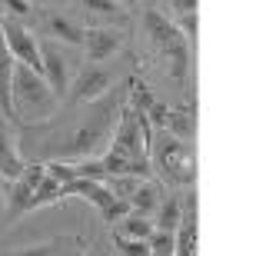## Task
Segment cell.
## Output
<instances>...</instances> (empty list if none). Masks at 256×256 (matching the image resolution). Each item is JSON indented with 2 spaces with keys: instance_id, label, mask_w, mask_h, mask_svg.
I'll use <instances>...</instances> for the list:
<instances>
[{
  "instance_id": "e0dca14e",
  "label": "cell",
  "mask_w": 256,
  "mask_h": 256,
  "mask_svg": "<svg viewBox=\"0 0 256 256\" xmlns=\"http://www.w3.org/2000/svg\"><path fill=\"white\" fill-rule=\"evenodd\" d=\"M57 200H60V180H54V176H47V173H44L40 186L34 190L30 210H40V206H47V203H57Z\"/></svg>"
},
{
  "instance_id": "52a82bcc",
  "label": "cell",
  "mask_w": 256,
  "mask_h": 256,
  "mask_svg": "<svg viewBox=\"0 0 256 256\" xmlns=\"http://www.w3.org/2000/svg\"><path fill=\"white\" fill-rule=\"evenodd\" d=\"M4 40H7V50L14 54L17 64H27L34 66L37 74H44V60H40V44L34 40L24 24H17L14 17H4Z\"/></svg>"
},
{
  "instance_id": "4dcf8cb0",
  "label": "cell",
  "mask_w": 256,
  "mask_h": 256,
  "mask_svg": "<svg viewBox=\"0 0 256 256\" xmlns=\"http://www.w3.org/2000/svg\"><path fill=\"white\" fill-rule=\"evenodd\" d=\"M126 4H133V0H126Z\"/></svg>"
},
{
  "instance_id": "d4e9b609",
  "label": "cell",
  "mask_w": 256,
  "mask_h": 256,
  "mask_svg": "<svg viewBox=\"0 0 256 256\" xmlns=\"http://www.w3.org/2000/svg\"><path fill=\"white\" fill-rule=\"evenodd\" d=\"M74 170H76V176H94V180H104V176H106L104 163H100V160H90V156H84L80 163H74Z\"/></svg>"
},
{
  "instance_id": "7402d4cb",
  "label": "cell",
  "mask_w": 256,
  "mask_h": 256,
  "mask_svg": "<svg viewBox=\"0 0 256 256\" xmlns=\"http://www.w3.org/2000/svg\"><path fill=\"white\" fill-rule=\"evenodd\" d=\"M166 126H170L173 136H180V140H190V136H193V120L186 116V110H170Z\"/></svg>"
},
{
  "instance_id": "3957f363",
  "label": "cell",
  "mask_w": 256,
  "mask_h": 256,
  "mask_svg": "<svg viewBox=\"0 0 256 256\" xmlns=\"http://www.w3.org/2000/svg\"><path fill=\"white\" fill-rule=\"evenodd\" d=\"M143 27H146V34H150L153 47L166 57L170 76L176 80V84H186V70H190V40L183 37L180 30H176V24H170L160 10H146V14H143Z\"/></svg>"
},
{
  "instance_id": "9c48e42d",
  "label": "cell",
  "mask_w": 256,
  "mask_h": 256,
  "mask_svg": "<svg viewBox=\"0 0 256 256\" xmlns=\"http://www.w3.org/2000/svg\"><path fill=\"white\" fill-rule=\"evenodd\" d=\"M124 44V34L114 27H90L84 30V47H86V64H104L106 57H114Z\"/></svg>"
},
{
  "instance_id": "7c38bea8",
  "label": "cell",
  "mask_w": 256,
  "mask_h": 256,
  "mask_svg": "<svg viewBox=\"0 0 256 256\" xmlns=\"http://www.w3.org/2000/svg\"><path fill=\"white\" fill-rule=\"evenodd\" d=\"M14 54L7 50V40H4V10H0V114L7 120H17L14 114V100H10V76H14Z\"/></svg>"
},
{
  "instance_id": "d6986e66",
  "label": "cell",
  "mask_w": 256,
  "mask_h": 256,
  "mask_svg": "<svg viewBox=\"0 0 256 256\" xmlns=\"http://www.w3.org/2000/svg\"><path fill=\"white\" fill-rule=\"evenodd\" d=\"M114 250L124 256H150V243L136 236H126V233H114Z\"/></svg>"
},
{
  "instance_id": "7a4b0ae2",
  "label": "cell",
  "mask_w": 256,
  "mask_h": 256,
  "mask_svg": "<svg viewBox=\"0 0 256 256\" xmlns=\"http://www.w3.org/2000/svg\"><path fill=\"white\" fill-rule=\"evenodd\" d=\"M10 100H14V114L20 124H44L60 110V96L50 90L47 76L27 64H14Z\"/></svg>"
},
{
  "instance_id": "f1b7e54d",
  "label": "cell",
  "mask_w": 256,
  "mask_h": 256,
  "mask_svg": "<svg viewBox=\"0 0 256 256\" xmlns=\"http://www.w3.org/2000/svg\"><path fill=\"white\" fill-rule=\"evenodd\" d=\"M7 193H10V180L0 176V223H4V210H7Z\"/></svg>"
},
{
  "instance_id": "5bb4252c",
  "label": "cell",
  "mask_w": 256,
  "mask_h": 256,
  "mask_svg": "<svg viewBox=\"0 0 256 256\" xmlns=\"http://www.w3.org/2000/svg\"><path fill=\"white\" fill-rule=\"evenodd\" d=\"M126 200H130V210H140V213L153 216L156 206H160V186H156L153 180H140V183H136V190H133Z\"/></svg>"
},
{
  "instance_id": "2e32d148",
  "label": "cell",
  "mask_w": 256,
  "mask_h": 256,
  "mask_svg": "<svg viewBox=\"0 0 256 256\" xmlns=\"http://www.w3.org/2000/svg\"><path fill=\"white\" fill-rule=\"evenodd\" d=\"M124 233L126 236H136V240H146L153 233V220L146 213H140V210H130L124 216Z\"/></svg>"
},
{
  "instance_id": "4fadbf2b",
  "label": "cell",
  "mask_w": 256,
  "mask_h": 256,
  "mask_svg": "<svg viewBox=\"0 0 256 256\" xmlns=\"http://www.w3.org/2000/svg\"><path fill=\"white\" fill-rule=\"evenodd\" d=\"M173 253H180V256L196 253V213L180 216V223L173 230Z\"/></svg>"
},
{
  "instance_id": "5b68a950",
  "label": "cell",
  "mask_w": 256,
  "mask_h": 256,
  "mask_svg": "<svg viewBox=\"0 0 256 256\" xmlns=\"http://www.w3.org/2000/svg\"><path fill=\"white\" fill-rule=\"evenodd\" d=\"M44 173H47V166L37 160V163H27V166H24V173L10 180L4 223H14V220H20L24 213H30V200H34V190H37L40 180H44Z\"/></svg>"
},
{
  "instance_id": "277c9868",
  "label": "cell",
  "mask_w": 256,
  "mask_h": 256,
  "mask_svg": "<svg viewBox=\"0 0 256 256\" xmlns=\"http://www.w3.org/2000/svg\"><path fill=\"white\" fill-rule=\"evenodd\" d=\"M150 166H156L163 180L176 183V186H190L196 180L190 140H180L173 133H163V136L150 140Z\"/></svg>"
},
{
  "instance_id": "ac0fdd59",
  "label": "cell",
  "mask_w": 256,
  "mask_h": 256,
  "mask_svg": "<svg viewBox=\"0 0 256 256\" xmlns=\"http://www.w3.org/2000/svg\"><path fill=\"white\" fill-rule=\"evenodd\" d=\"M180 200L170 196V200H163L160 206H156V223L153 226H160V230H176V223H180Z\"/></svg>"
},
{
  "instance_id": "30bf717a",
  "label": "cell",
  "mask_w": 256,
  "mask_h": 256,
  "mask_svg": "<svg viewBox=\"0 0 256 256\" xmlns=\"http://www.w3.org/2000/svg\"><path fill=\"white\" fill-rule=\"evenodd\" d=\"M40 60H44V76H47L50 90L57 96L66 94V86H70V80H66V57L60 54L57 40L47 37L44 44H40Z\"/></svg>"
},
{
  "instance_id": "8fae6325",
  "label": "cell",
  "mask_w": 256,
  "mask_h": 256,
  "mask_svg": "<svg viewBox=\"0 0 256 256\" xmlns=\"http://www.w3.org/2000/svg\"><path fill=\"white\" fill-rule=\"evenodd\" d=\"M24 166H27V160L20 156L17 136H10L7 120H4V114H0V176L14 180V176H20V173H24Z\"/></svg>"
},
{
  "instance_id": "cb8c5ba5",
  "label": "cell",
  "mask_w": 256,
  "mask_h": 256,
  "mask_svg": "<svg viewBox=\"0 0 256 256\" xmlns=\"http://www.w3.org/2000/svg\"><path fill=\"white\" fill-rule=\"evenodd\" d=\"M143 114H146V120H150L153 130H166V120H170V106L166 104H156V100H153Z\"/></svg>"
},
{
  "instance_id": "603a6c76",
  "label": "cell",
  "mask_w": 256,
  "mask_h": 256,
  "mask_svg": "<svg viewBox=\"0 0 256 256\" xmlns=\"http://www.w3.org/2000/svg\"><path fill=\"white\" fill-rule=\"evenodd\" d=\"M153 104V94L143 80H130V106L133 110H146Z\"/></svg>"
},
{
  "instance_id": "6da1fadb",
  "label": "cell",
  "mask_w": 256,
  "mask_h": 256,
  "mask_svg": "<svg viewBox=\"0 0 256 256\" xmlns=\"http://www.w3.org/2000/svg\"><path fill=\"white\" fill-rule=\"evenodd\" d=\"M120 90H106L104 96H96L86 104V110L80 114L76 124H70L64 133L57 130H47V126H24L20 140H27L34 146L37 156L44 160H64V156H90L110 140L114 133V116L120 114Z\"/></svg>"
},
{
  "instance_id": "83f0119b",
  "label": "cell",
  "mask_w": 256,
  "mask_h": 256,
  "mask_svg": "<svg viewBox=\"0 0 256 256\" xmlns=\"http://www.w3.org/2000/svg\"><path fill=\"white\" fill-rule=\"evenodd\" d=\"M4 7H7L10 14H14V17H27V14H30L27 0H7V4H4Z\"/></svg>"
},
{
  "instance_id": "ba28073f",
  "label": "cell",
  "mask_w": 256,
  "mask_h": 256,
  "mask_svg": "<svg viewBox=\"0 0 256 256\" xmlns=\"http://www.w3.org/2000/svg\"><path fill=\"white\" fill-rule=\"evenodd\" d=\"M116 116H120V124H116L114 133H110L114 146L124 150L126 156H133V160H150L146 140H143V130H140V120H136V110H133V106H120Z\"/></svg>"
},
{
  "instance_id": "9a60e30c",
  "label": "cell",
  "mask_w": 256,
  "mask_h": 256,
  "mask_svg": "<svg viewBox=\"0 0 256 256\" xmlns=\"http://www.w3.org/2000/svg\"><path fill=\"white\" fill-rule=\"evenodd\" d=\"M44 27H47V37H60L64 44H74V47H80V44H84V27H76L74 20H66V17L47 14Z\"/></svg>"
},
{
  "instance_id": "ffe728a7",
  "label": "cell",
  "mask_w": 256,
  "mask_h": 256,
  "mask_svg": "<svg viewBox=\"0 0 256 256\" xmlns=\"http://www.w3.org/2000/svg\"><path fill=\"white\" fill-rule=\"evenodd\" d=\"M80 4L100 17H124L126 14V0H80Z\"/></svg>"
},
{
  "instance_id": "484cf974",
  "label": "cell",
  "mask_w": 256,
  "mask_h": 256,
  "mask_svg": "<svg viewBox=\"0 0 256 256\" xmlns=\"http://www.w3.org/2000/svg\"><path fill=\"white\" fill-rule=\"evenodd\" d=\"M44 166H47V176H54V180H60V183H66V180L76 176V170L70 166V163H64V160H47Z\"/></svg>"
},
{
  "instance_id": "4316f807",
  "label": "cell",
  "mask_w": 256,
  "mask_h": 256,
  "mask_svg": "<svg viewBox=\"0 0 256 256\" xmlns=\"http://www.w3.org/2000/svg\"><path fill=\"white\" fill-rule=\"evenodd\" d=\"M196 27H200L196 10H190V14H180V24H176V30H180L186 40H196Z\"/></svg>"
},
{
  "instance_id": "44dd1931",
  "label": "cell",
  "mask_w": 256,
  "mask_h": 256,
  "mask_svg": "<svg viewBox=\"0 0 256 256\" xmlns=\"http://www.w3.org/2000/svg\"><path fill=\"white\" fill-rule=\"evenodd\" d=\"M146 243H150V253H156V256H170V253H173V230L153 226V233L146 236Z\"/></svg>"
},
{
  "instance_id": "f546056e",
  "label": "cell",
  "mask_w": 256,
  "mask_h": 256,
  "mask_svg": "<svg viewBox=\"0 0 256 256\" xmlns=\"http://www.w3.org/2000/svg\"><path fill=\"white\" fill-rule=\"evenodd\" d=\"M173 10L176 14H190V10H196V0H170Z\"/></svg>"
},
{
  "instance_id": "8992f818",
  "label": "cell",
  "mask_w": 256,
  "mask_h": 256,
  "mask_svg": "<svg viewBox=\"0 0 256 256\" xmlns=\"http://www.w3.org/2000/svg\"><path fill=\"white\" fill-rule=\"evenodd\" d=\"M116 86V74L114 70H106L104 64H86L80 74H76V80L70 86H66V94H70V104L74 106H84L90 104V100H96V96H104L106 90H114Z\"/></svg>"
}]
</instances>
